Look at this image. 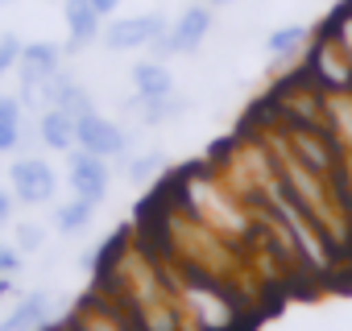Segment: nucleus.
<instances>
[{
  "label": "nucleus",
  "instance_id": "19",
  "mask_svg": "<svg viewBox=\"0 0 352 331\" xmlns=\"http://www.w3.org/2000/svg\"><path fill=\"white\" fill-rule=\"evenodd\" d=\"M21 54H25V42L17 34H0V75H13L21 67Z\"/></svg>",
  "mask_w": 352,
  "mask_h": 331
},
{
  "label": "nucleus",
  "instance_id": "5",
  "mask_svg": "<svg viewBox=\"0 0 352 331\" xmlns=\"http://www.w3.org/2000/svg\"><path fill=\"white\" fill-rule=\"evenodd\" d=\"M170 34V21L162 13H133V17H116V21H104V34L100 42L116 54L124 50H149L153 42H162Z\"/></svg>",
  "mask_w": 352,
  "mask_h": 331
},
{
  "label": "nucleus",
  "instance_id": "3",
  "mask_svg": "<svg viewBox=\"0 0 352 331\" xmlns=\"http://www.w3.org/2000/svg\"><path fill=\"white\" fill-rule=\"evenodd\" d=\"M212 30H216V9L212 5H187L179 17L170 21V34L162 38V42H153L149 50H157V58L166 62V58H174V54H195L208 38H212Z\"/></svg>",
  "mask_w": 352,
  "mask_h": 331
},
{
  "label": "nucleus",
  "instance_id": "16",
  "mask_svg": "<svg viewBox=\"0 0 352 331\" xmlns=\"http://www.w3.org/2000/svg\"><path fill=\"white\" fill-rule=\"evenodd\" d=\"M91 216H96V203H87V199H71V203H63L58 212H54V228L63 232V236H79L87 224H91Z\"/></svg>",
  "mask_w": 352,
  "mask_h": 331
},
{
  "label": "nucleus",
  "instance_id": "21",
  "mask_svg": "<svg viewBox=\"0 0 352 331\" xmlns=\"http://www.w3.org/2000/svg\"><path fill=\"white\" fill-rule=\"evenodd\" d=\"M17 269H21V249L0 244V277H13Z\"/></svg>",
  "mask_w": 352,
  "mask_h": 331
},
{
  "label": "nucleus",
  "instance_id": "11",
  "mask_svg": "<svg viewBox=\"0 0 352 331\" xmlns=\"http://www.w3.org/2000/svg\"><path fill=\"white\" fill-rule=\"evenodd\" d=\"M46 319H50V294L34 290V294H21L17 306L0 319V331H42Z\"/></svg>",
  "mask_w": 352,
  "mask_h": 331
},
{
  "label": "nucleus",
  "instance_id": "4",
  "mask_svg": "<svg viewBox=\"0 0 352 331\" xmlns=\"http://www.w3.org/2000/svg\"><path fill=\"white\" fill-rule=\"evenodd\" d=\"M63 58L67 50L54 46V42H25V54H21V67H17V83H21V104L38 108L42 112V87L50 75L63 71Z\"/></svg>",
  "mask_w": 352,
  "mask_h": 331
},
{
  "label": "nucleus",
  "instance_id": "23",
  "mask_svg": "<svg viewBox=\"0 0 352 331\" xmlns=\"http://www.w3.org/2000/svg\"><path fill=\"white\" fill-rule=\"evenodd\" d=\"M91 5H96L104 17H108V13H116V9H120V0H91Z\"/></svg>",
  "mask_w": 352,
  "mask_h": 331
},
{
  "label": "nucleus",
  "instance_id": "7",
  "mask_svg": "<svg viewBox=\"0 0 352 331\" xmlns=\"http://www.w3.org/2000/svg\"><path fill=\"white\" fill-rule=\"evenodd\" d=\"M67 187H71V195H79V199L100 207L108 199V187H112L108 157H96L87 149H71V157H67Z\"/></svg>",
  "mask_w": 352,
  "mask_h": 331
},
{
  "label": "nucleus",
  "instance_id": "9",
  "mask_svg": "<svg viewBox=\"0 0 352 331\" xmlns=\"http://www.w3.org/2000/svg\"><path fill=\"white\" fill-rule=\"evenodd\" d=\"M63 21H67V34H71V42L63 46L67 54L87 50L104 34V13L91 5V0H63Z\"/></svg>",
  "mask_w": 352,
  "mask_h": 331
},
{
  "label": "nucleus",
  "instance_id": "1",
  "mask_svg": "<svg viewBox=\"0 0 352 331\" xmlns=\"http://www.w3.org/2000/svg\"><path fill=\"white\" fill-rule=\"evenodd\" d=\"M183 203H187V212H191L204 228H212L220 240H241V236L253 232L241 195H232L224 183L208 179L204 170H191V174L183 179Z\"/></svg>",
  "mask_w": 352,
  "mask_h": 331
},
{
  "label": "nucleus",
  "instance_id": "20",
  "mask_svg": "<svg viewBox=\"0 0 352 331\" xmlns=\"http://www.w3.org/2000/svg\"><path fill=\"white\" fill-rule=\"evenodd\" d=\"M42 240H46V232H42L38 224H17V249H21V253H38Z\"/></svg>",
  "mask_w": 352,
  "mask_h": 331
},
{
  "label": "nucleus",
  "instance_id": "13",
  "mask_svg": "<svg viewBox=\"0 0 352 331\" xmlns=\"http://www.w3.org/2000/svg\"><path fill=\"white\" fill-rule=\"evenodd\" d=\"M307 42H311V30H307V25H278V30L265 38V54H270L274 62H286V58L307 54Z\"/></svg>",
  "mask_w": 352,
  "mask_h": 331
},
{
  "label": "nucleus",
  "instance_id": "22",
  "mask_svg": "<svg viewBox=\"0 0 352 331\" xmlns=\"http://www.w3.org/2000/svg\"><path fill=\"white\" fill-rule=\"evenodd\" d=\"M13 216V191H5V187H0V224H5Z\"/></svg>",
  "mask_w": 352,
  "mask_h": 331
},
{
  "label": "nucleus",
  "instance_id": "17",
  "mask_svg": "<svg viewBox=\"0 0 352 331\" xmlns=\"http://www.w3.org/2000/svg\"><path fill=\"white\" fill-rule=\"evenodd\" d=\"M162 166H166V157H162L157 149H149V153H137V157L129 161V183H133V187H149V183L162 174Z\"/></svg>",
  "mask_w": 352,
  "mask_h": 331
},
{
  "label": "nucleus",
  "instance_id": "8",
  "mask_svg": "<svg viewBox=\"0 0 352 331\" xmlns=\"http://www.w3.org/2000/svg\"><path fill=\"white\" fill-rule=\"evenodd\" d=\"M75 149H87L96 157H120L129 149V133L116 120H108L100 112H87V116H79V145Z\"/></svg>",
  "mask_w": 352,
  "mask_h": 331
},
{
  "label": "nucleus",
  "instance_id": "18",
  "mask_svg": "<svg viewBox=\"0 0 352 331\" xmlns=\"http://www.w3.org/2000/svg\"><path fill=\"white\" fill-rule=\"evenodd\" d=\"M54 108H67V112H71V116L79 120V116H87V112H96V100H91V91H87V87H83V83L75 79V83L67 87V95H63V100H58Z\"/></svg>",
  "mask_w": 352,
  "mask_h": 331
},
{
  "label": "nucleus",
  "instance_id": "24",
  "mask_svg": "<svg viewBox=\"0 0 352 331\" xmlns=\"http://www.w3.org/2000/svg\"><path fill=\"white\" fill-rule=\"evenodd\" d=\"M13 294V277H0V298H9Z\"/></svg>",
  "mask_w": 352,
  "mask_h": 331
},
{
  "label": "nucleus",
  "instance_id": "2",
  "mask_svg": "<svg viewBox=\"0 0 352 331\" xmlns=\"http://www.w3.org/2000/svg\"><path fill=\"white\" fill-rule=\"evenodd\" d=\"M302 75L323 91V95H348L352 91V50L336 38L331 25L311 34L307 54H302Z\"/></svg>",
  "mask_w": 352,
  "mask_h": 331
},
{
  "label": "nucleus",
  "instance_id": "10",
  "mask_svg": "<svg viewBox=\"0 0 352 331\" xmlns=\"http://www.w3.org/2000/svg\"><path fill=\"white\" fill-rule=\"evenodd\" d=\"M38 141L54 153H71L79 145V120L67 108H42L38 112Z\"/></svg>",
  "mask_w": 352,
  "mask_h": 331
},
{
  "label": "nucleus",
  "instance_id": "6",
  "mask_svg": "<svg viewBox=\"0 0 352 331\" xmlns=\"http://www.w3.org/2000/svg\"><path fill=\"white\" fill-rule=\"evenodd\" d=\"M9 187H13V199L25 203V207H42L58 195V174L54 166L42 161V157H17L9 166Z\"/></svg>",
  "mask_w": 352,
  "mask_h": 331
},
{
  "label": "nucleus",
  "instance_id": "25",
  "mask_svg": "<svg viewBox=\"0 0 352 331\" xmlns=\"http://www.w3.org/2000/svg\"><path fill=\"white\" fill-rule=\"evenodd\" d=\"M204 5H212V9H228V5H241V0H204Z\"/></svg>",
  "mask_w": 352,
  "mask_h": 331
},
{
  "label": "nucleus",
  "instance_id": "14",
  "mask_svg": "<svg viewBox=\"0 0 352 331\" xmlns=\"http://www.w3.org/2000/svg\"><path fill=\"white\" fill-rule=\"evenodd\" d=\"M21 133H25V104L17 95H0V153L21 149Z\"/></svg>",
  "mask_w": 352,
  "mask_h": 331
},
{
  "label": "nucleus",
  "instance_id": "15",
  "mask_svg": "<svg viewBox=\"0 0 352 331\" xmlns=\"http://www.w3.org/2000/svg\"><path fill=\"white\" fill-rule=\"evenodd\" d=\"M129 108L137 112V120H141V124H170L174 116H183V112H187V100H179V95L141 100V95H133V104H129Z\"/></svg>",
  "mask_w": 352,
  "mask_h": 331
},
{
  "label": "nucleus",
  "instance_id": "26",
  "mask_svg": "<svg viewBox=\"0 0 352 331\" xmlns=\"http://www.w3.org/2000/svg\"><path fill=\"white\" fill-rule=\"evenodd\" d=\"M5 5H13V0H0V9H5Z\"/></svg>",
  "mask_w": 352,
  "mask_h": 331
},
{
  "label": "nucleus",
  "instance_id": "12",
  "mask_svg": "<svg viewBox=\"0 0 352 331\" xmlns=\"http://www.w3.org/2000/svg\"><path fill=\"white\" fill-rule=\"evenodd\" d=\"M129 79H133V95H141V100L174 95V75H170V67L162 58H141Z\"/></svg>",
  "mask_w": 352,
  "mask_h": 331
}]
</instances>
